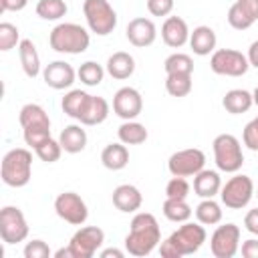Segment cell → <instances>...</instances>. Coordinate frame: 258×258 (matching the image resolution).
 Here are the masks:
<instances>
[{"label":"cell","instance_id":"obj_18","mask_svg":"<svg viewBox=\"0 0 258 258\" xmlns=\"http://www.w3.org/2000/svg\"><path fill=\"white\" fill-rule=\"evenodd\" d=\"M189 28L181 16H167L161 24V40L171 48H181L189 42Z\"/></svg>","mask_w":258,"mask_h":258},{"label":"cell","instance_id":"obj_22","mask_svg":"<svg viewBox=\"0 0 258 258\" xmlns=\"http://www.w3.org/2000/svg\"><path fill=\"white\" fill-rule=\"evenodd\" d=\"M105 71H107L113 79L125 81V79H129V77L135 73V58H133L129 52H125V50H117V52H113V54L107 58Z\"/></svg>","mask_w":258,"mask_h":258},{"label":"cell","instance_id":"obj_2","mask_svg":"<svg viewBox=\"0 0 258 258\" xmlns=\"http://www.w3.org/2000/svg\"><path fill=\"white\" fill-rule=\"evenodd\" d=\"M206 238L208 234H206L204 224L183 222L175 232H171L167 240L159 244V254L161 258H181V256L196 254L204 246Z\"/></svg>","mask_w":258,"mask_h":258},{"label":"cell","instance_id":"obj_44","mask_svg":"<svg viewBox=\"0 0 258 258\" xmlns=\"http://www.w3.org/2000/svg\"><path fill=\"white\" fill-rule=\"evenodd\" d=\"M240 252L244 258H258V240H254V238L244 240L240 246Z\"/></svg>","mask_w":258,"mask_h":258},{"label":"cell","instance_id":"obj_17","mask_svg":"<svg viewBox=\"0 0 258 258\" xmlns=\"http://www.w3.org/2000/svg\"><path fill=\"white\" fill-rule=\"evenodd\" d=\"M258 20V0H236L228 10V24L236 30H246Z\"/></svg>","mask_w":258,"mask_h":258},{"label":"cell","instance_id":"obj_29","mask_svg":"<svg viewBox=\"0 0 258 258\" xmlns=\"http://www.w3.org/2000/svg\"><path fill=\"white\" fill-rule=\"evenodd\" d=\"M89 99H91V95L87 93V91H81V89H71L64 97H62V101H60V107H62V111L71 117V119H81V115H83V111H85V107H87V103H89Z\"/></svg>","mask_w":258,"mask_h":258},{"label":"cell","instance_id":"obj_11","mask_svg":"<svg viewBox=\"0 0 258 258\" xmlns=\"http://www.w3.org/2000/svg\"><path fill=\"white\" fill-rule=\"evenodd\" d=\"M103 242L105 232L99 226H83L73 234L69 248L73 252V258H93L103 246Z\"/></svg>","mask_w":258,"mask_h":258},{"label":"cell","instance_id":"obj_5","mask_svg":"<svg viewBox=\"0 0 258 258\" xmlns=\"http://www.w3.org/2000/svg\"><path fill=\"white\" fill-rule=\"evenodd\" d=\"M214 149V161L220 171L226 173H236L244 165V153H242V143L238 137L232 133H220L212 141Z\"/></svg>","mask_w":258,"mask_h":258},{"label":"cell","instance_id":"obj_27","mask_svg":"<svg viewBox=\"0 0 258 258\" xmlns=\"http://www.w3.org/2000/svg\"><path fill=\"white\" fill-rule=\"evenodd\" d=\"M254 105V99H252V93H248L246 89H232L224 95L222 99V107L232 113V115H240V113H246L250 111V107Z\"/></svg>","mask_w":258,"mask_h":258},{"label":"cell","instance_id":"obj_47","mask_svg":"<svg viewBox=\"0 0 258 258\" xmlns=\"http://www.w3.org/2000/svg\"><path fill=\"white\" fill-rule=\"evenodd\" d=\"M99 256H101V258H111V256H113V258H123L125 252L119 250V248H107V250H101Z\"/></svg>","mask_w":258,"mask_h":258},{"label":"cell","instance_id":"obj_7","mask_svg":"<svg viewBox=\"0 0 258 258\" xmlns=\"http://www.w3.org/2000/svg\"><path fill=\"white\" fill-rule=\"evenodd\" d=\"M254 181L250 175L244 173H234L220 189V198L222 204L230 210H242L250 204V200L254 198Z\"/></svg>","mask_w":258,"mask_h":258},{"label":"cell","instance_id":"obj_45","mask_svg":"<svg viewBox=\"0 0 258 258\" xmlns=\"http://www.w3.org/2000/svg\"><path fill=\"white\" fill-rule=\"evenodd\" d=\"M28 0H0V10L2 12H18L24 10Z\"/></svg>","mask_w":258,"mask_h":258},{"label":"cell","instance_id":"obj_1","mask_svg":"<svg viewBox=\"0 0 258 258\" xmlns=\"http://www.w3.org/2000/svg\"><path fill=\"white\" fill-rule=\"evenodd\" d=\"M161 242V230L157 218L149 212H137L129 224L125 236V252L137 258L149 256Z\"/></svg>","mask_w":258,"mask_h":258},{"label":"cell","instance_id":"obj_12","mask_svg":"<svg viewBox=\"0 0 258 258\" xmlns=\"http://www.w3.org/2000/svg\"><path fill=\"white\" fill-rule=\"evenodd\" d=\"M54 212L60 220L73 224V226H83L89 218V208L85 200L75 194V191H62L54 198Z\"/></svg>","mask_w":258,"mask_h":258},{"label":"cell","instance_id":"obj_26","mask_svg":"<svg viewBox=\"0 0 258 258\" xmlns=\"http://www.w3.org/2000/svg\"><path fill=\"white\" fill-rule=\"evenodd\" d=\"M101 163L111 169V171H119L123 167H127L129 163V151L125 147V143H109L105 145V149L101 151Z\"/></svg>","mask_w":258,"mask_h":258},{"label":"cell","instance_id":"obj_33","mask_svg":"<svg viewBox=\"0 0 258 258\" xmlns=\"http://www.w3.org/2000/svg\"><path fill=\"white\" fill-rule=\"evenodd\" d=\"M191 87H194L191 75L173 73V75H167L165 77V91L171 97H185V95L191 93Z\"/></svg>","mask_w":258,"mask_h":258},{"label":"cell","instance_id":"obj_8","mask_svg":"<svg viewBox=\"0 0 258 258\" xmlns=\"http://www.w3.org/2000/svg\"><path fill=\"white\" fill-rule=\"evenodd\" d=\"M210 69L216 75H222V77H242V75L248 73L250 62H248V56L242 54L240 50L218 48V50L212 52Z\"/></svg>","mask_w":258,"mask_h":258},{"label":"cell","instance_id":"obj_10","mask_svg":"<svg viewBox=\"0 0 258 258\" xmlns=\"http://www.w3.org/2000/svg\"><path fill=\"white\" fill-rule=\"evenodd\" d=\"M204 167H206V153L202 149H198V147L179 149V151L171 153L169 159H167L169 173L171 175H179V177L196 175Z\"/></svg>","mask_w":258,"mask_h":258},{"label":"cell","instance_id":"obj_41","mask_svg":"<svg viewBox=\"0 0 258 258\" xmlns=\"http://www.w3.org/2000/svg\"><path fill=\"white\" fill-rule=\"evenodd\" d=\"M242 141L248 149L252 151H258V115L246 123L244 127V133H242Z\"/></svg>","mask_w":258,"mask_h":258},{"label":"cell","instance_id":"obj_39","mask_svg":"<svg viewBox=\"0 0 258 258\" xmlns=\"http://www.w3.org/2000/svg\"><path fill=\"white\" fill-rule=\"evenodd\" d=\"M189 189H191V187H189V183H187L185 177L173 175V177L167 181V185H165V196H167V198H181V200H187Z\"/></svg>","mask_w":258,"mask_h":258},{"label":"cell","instance_id":"obj_46","mask_svg":"<svg viewBox=\"0 0 258 258\" xmlns=\"http://www.w3.org/2000/svg\"><path fill=\"white\" fill-rule=\"evenodd\" d=\"M248 62H250V67H256L258 69V40H254L252 44H250V48H248Z\"/></svg>","mask_w":258,"mask_h":258},{"label":"cell","instance_id":"obj_19","mask_svg":"<svg viewBox=\"0 0 258 258\" xmlns=\"http://www.w3.org/2000/svg\"><path fill=\"white\" fill-rule=\"evenodd\" d=\"M143 196L141 191L131 183H121L113 189V206L123 214H133L141 208Z\"/></svg>","mask_w":258,"mask_h":258},{"label":"cell","instance_id":"obj_24","mask_svg":"<svg viewBox=\"0 0 258 258\" xmlns=\"http://www.w3.org/2000/svg\"><path fill=\"white\" fill-rule=\"evenodd\" d=\"M58 143L67 153H81L87 147V131L77 123L67 125L58 135Z\"/></svg>","mask_w":258,"mask_h":258},{"label":"cell","instance_id":"obj_23","mask_svg":"<svg viewBox=\"0 0 258 258\" xmlns=\"http://www.w3.org/2000/svg\"><path fill=\"white\" fill-rule=\"evenodd\" d=\"M18 56H20V64L22 71L28 79H34L40 75V54L36 50V44L30 38H22L18 44Z\"/></svg>","mask_w":258,"mask_h":258},{"label":"cell","instance_id":"obj_14","mask_svg":"<svg viewBox=\"0 0 258 258\" xmlns=\"http://www.w3.org/2000/svg\"><path fill=\"white\" fill-rule=\"evenodd\" d=\"M143 111V97L133 87H121L113 95V113L123 121H131L139 117Z\"/></svg>","mask_w":258,"mask_h":258},{"label":"cell","instance_id":"obj_40","mask_svg":"<svg viewBox=\"0 0 258 258\" xmlns=\"http://www.w3.org/2000/svg\"><path fill=\"white\" fill-rule=\"evenodd\" d=\"M50 256V248L44 240H30L24 246V258H48Z\"/></svg>","mask_w":258,"mask_h":258},{"label":"cell","instance_id":"obj_36","mask_svg":"<svg viewBox=\"0 0 258 258\" xmlns=\"http://www.w3.org/2000/svg\"><path fill=\"white\" fill-rule=\"evenodd\" d=\"M165 75H173V73H183V75H191L194 73V60L189 54L185 52H173L165 58L163 62Z\"/></svg>","mask_w":258,"mask_h":258},{"label":"cell","instance_id":"obj_21","mask_svg":"<svg viewBox=\"0 0 258 258\" xmlns=\"http://www.w3.org/2000/svg\"><path fill=\"white\" fill-rule=\"evenodd\" d=\"M216 42H218V38H216L214 28H210L206 24L196 26L189 32V46H191L194 54H198V56H208L210 52H214Z\"/></svg>","mask_w":258,"mask_h":258},{"label":"cell","instance_id":"obj_9","mask_svg":"<svg viewBox=\"0 0 258 258\" xmlns=\"http://www.w3.org/2000/svg\"><path fill=\"white\" fill-rule=\"evenodd\" d=\"M0 238L4 244H18L28 238V222L20 208L4 206L0 210Z\"/></svg>","mask_w":258,"mask_h":258},{"label":"cell","instance_id":"obj_35","mask_svg":"<svg viewBox=\"0 0 258 258\" xmlns=\"http://www.w3.org/2000/svg\"><path fill=\"white\" fill-rule=\"evenodd\" d=\"M77 77H79V81H81L83 85H87V87H97V85L103 83L105 69H103L99 62H95V60H87V62H83V64L79 67Z\"/></svg>","mask_w":258,"mask_h":258},{"label":"cell","instance_id":"obj_15","mask_svg":"<svg viewBox=\"0 0 258 258\" xmlns=\"http://www.w3.org/2000/svg\"><path fill=\"white\" fill-rule=\"evenodd\" d=\"M125 36L127 40L137 46V48H145V46H151L157 38V28L153 24L151 18H145V16H137L133 20H129L127 28H125Z\"/></svg>","mask_w":258,"mask_h":258},{"label":"cell","instance_id":"obj_38","mask_svg":"<svg viewBox=\"0 0 258 258\" xmlns=\"http://www.w3.org/2000/svg\"><path fill=\"white\" fill-rule=\"evenodd\" d=\"M34 153L42 159V161H46V163H54V161H58V157H60V153H62V147H60V143L56 141V139H46L44 143H40L36 149H34Z\"/></svg>","mask_w":258,"mask_h":258},{"label":"cell","instance_id":"obj_30","mask_svg":"<svg viewBox=\"0 0 258 258\" xmlns=\"http://www.w3.org/2000/svg\"><path fill=\"white\" fill-rule=\"evenodd\" d=\"M147 135H149V133H147L145 125L137 123L135 119L123 121V123L119 125V129H117V137H119V141L125 143V145H141V143L147 141Z\"/></svg>","mask_w":258,"mask_h":258},{"label":"cell","instance_id":"obj_4","mask_svg":"<svg viewBox=\"0 0 258 258\" xmlns=\"http://www.w3.org/2000/svg\"><path fill=\"white\" fill-rule=\"evenodd\" d=\"M0 177L8 187H24L32 177V153L24 147H14L4 153Z\"/></svg>","mask_w":258,"mask_h":258},{"label":"cell","instance_id":"obj_42","mask_svg":"<svg viewBox=\"0 0 258 258\" xmlns=\"http://www.w3.org/2000/svg\"><path fill=\"white\" fill-rule=\"evenodd\" d=\"M175 0H147V10L151 16H169Z\"/></svg>","mask_w":258,"mask_h":258},{"label":"cell","instance_id":"obj_13","mask_svg":"<svg viewBox=\"0 0 258 258\" xmlns=\"http://www.w3.org/2000/svg\"><path fill=\"white\" fill-rule=\"evenodd\" d=\"M210 250L216 258H234L240 250V228L232 222L218 226L210 238Z\"/></svg>","mask_w":258,"mask_h":258},{"label":"cell","instance_id":"obj_25","mask_svg":"<svg viewBox=\"0 0 258 258\" xmlns=\"http://www.w3.org/2000/svg\"><path fill=\"white\" fill-rule=\"evenodd\" d=\"M109 111H111V107H109L107 99L91 95V99H89V103H87L79 123L81 125H101L109 117Z\"/></svg>","mask_w":258,"mask_h":258},{"label":"cell","instance_id":"obj_50","mask_svg":"<svg viewBox=\"0 0 258 258\" xmlns=\"http://www.w3.org/2000/svg\"><path fill=\"white\" fill-rule=\"evenodd\" d=\"M254 196H256V198H258V189H256V191H254Z\"/></svg>","mask_w":258,"mask_h":258},{"label":"cell","instance_id":"obj_34","mask_svg":"<svg viewBox=\"0 0 258 258\" xmlns=\"http://www.w3.org/2000/svg\"><path fill=\"white\" fill-rule=\"evenodd\" d=\"M69 12V6L64 0H38L36 2V14L42 20H60Z\"/></svg>","mask_w":258,"mask_h":258},{"label":"cell","instance_id":"obj_16","mask_svg":"<svg viewBox=\"0 0 258 258\" xmlns=\"http://www.w3.org/2000/svg\"><path fill=\"white\" fill-rule=\"evenodd\" d=\"M42 79L44 83L54 89V91H62V89H69L75 79H77V71L73 69V64H69L67 60H52L44 67L42 71Z\"/></svg>","mask_w":258,"mask_h":258},{"label":"cell","instance_id":"obj_20","mask_svg":"<svg viewBox=\"0 0 258 258\" xmlns=\"http://www.w3.org/2000/svg\"><path fill=\"white\" fill-rule=\"evenodd\" d=\"M222 189V177L218 171L214 169H202L194 175V194L200 196L202 200L204 198H214L218 196Z\"/></svg>","mask_w":258,"mask_h":258},{"label":"cell","instance_id":"obj_37","mask_svg":"<svg viewBox=\"0 0 258 258\" xmlns=\"http://www.w3.org/2000/svg\"><path fill=\"white\" fill-rule=\"evenodd\" d=\"M20 44V32L18 26L10 24V22H2L0 24V50H10L14 46Z\"/></svg>","mask_w":258,"mask_h":258},{"label":"cell","instance_id":"obj_49","mask_svg":"<svg viewBox=\"0 0 258 258\" xmlns=\"http://www.w3.org/2000/svg\"><path fill=\"white\" fill-rule=\"evenodd\" d=\"M252 99H254V105L258 107V87L254 89V93H252Z\"/></svg>","mask_w":258,"mask_h":258},{"label":"cell","instance_id":"obj_6","mask_svg":"<svg viewBox=\"0 0 258 258\" xmlns=\"http://www.w3.org/2000/svg\"><path fill=\"white\" fill-rule=\"evenodd\" d=\"M83 14L89 30L97 36H107L117 26V12L107 0H85Z\"/></svg>","mask_w":258,"mask_h":258},{"label":"cell","instance_id":"obj_48","mask_svg":"<svg viewBox=\"0 0 258 258\" xmlns=\"http://www.w3.org/2000/svg\"><path fill=\"white\" fill-rule=\"evenodd\" d=\"M54 258H73V252H71V248L67 246V248L56 250V252H54Z\"/></svg>","mask_w":258,"mask_h":258},{"label":"cell","instance_id":"obj_43","mask_svg":"<svg viewBox=\"0 0 258 258\" xmlns=\"http://www.w3.org/2000/svg\"><path fill=\"white\" fill-rule=\"evenodd\" d=\"M244 228L250 234L258 236V208H252V210L246 212V216H244Z\"/></svg>","mask_w":258,"mask_h":258},{"label":"cell","instance_id":"obj_31","mask_svg":"<svg viewBox=\"0 0 258 258\" xmlns=\"http://www.w3.org/2000/svg\"><path fill=\"white\" fill-rule=\"evenodd\" d=\"M161 212L169 222H175V224L187 222L191 218V214H194L191 206L187 204V200H181V198H165Z\"/></svg>","mask_w":258,"mask_h":258},{"label":"cell","instance_id":"obj_28","mask_svg":"<svg viewBox=\"0 0 258 258\" xmlns=\"http://www.w3.org/2000/svg\"><path fill=\"white\" fill-rule=\"evenodd\" d=\"M18 121H20L22 129H28V127H50L48 113L36 103H26L18 113Z\"/></svg>","mask_w":258,"mask_h":258},{"label":"cell","instance_id":"obj_3","mask_svg":"<svg viewBox=\"0 0 258 258\" xmlns=\"http://www.w3.org/2000/svg\"><path fill=\"white\" fill-rule=\"evenodd\" d=\"M48 44L60 54H81L89 48L91 36L87 28L75 22H60L48 34Z\"/></svg>","mask_w":258,"mask_h":258},{"label":"cell","instance_id":"obj_32","mask_svg":"<svg viewBox=\"0 0 258 258\" xmlns=\"http://www.w3.org/2000/svg\"><path fill=\"white\" fill-rule=\"evenodd\" d=\"M196 218L200 224L204 226H216L222 222V206L214 200V198H204L198 206H196Z\"/></svg>","mask_w":258,"mask_h":258}]
</instances>
